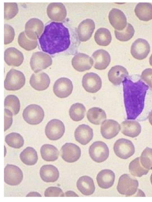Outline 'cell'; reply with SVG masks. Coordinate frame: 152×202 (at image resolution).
Listing matches in <instances>:
<instances>
[{
  "label": "cell",
  "mask_w": 152,
  "mask_h": 202,
  "mask_svg": "<svg viewBox=\"0 0 152 202\" xmlns=\"http://www.w3.org/2000/svg\"><path fill=\"white\" fill-rule=\"evenodd\" d=\"M39 41L42 50L50 55L66 50L70 43L68 29L62 23L56 22L45 26Z\"/></svg>",
  "instance_id": "1"
},
{
  "label": "cell",
  "mask_w": 152,
  "mask_h": 202,
  "mask_svg": "<svg viewBox=\"0 0 152 202\" xmlns=\"http://www.w3.org/2000/svg\"><path fill=\"white\" fill-rule=\"evenodd\" d=\"M127 119L134 120L142 112L148 86L140 80L134 82L126 78L122 82Z\"/></svg>",
  "instance_id": "2"
},
{
  "label": "cell",
  "mask_w": 152,
  "mask_h": 202,
  "mask_svg": "<svg viewBox=\"0 0 152 202\" xmlns=\"http://www.w3.org/2000/svg\"><path fill=\"white\" fill-rule=\"evenodd\" d=\"M25 77L21 71L11 69L7 74L4 81V88L7 90L15 91L21 88L25 83Z\"/></svg>",
  "instance_id": "3"
},
{
  "label": "cell",
  "mask_w": 152,
  "mask_h": 202,
  "mask_svg": "<svg viewBox=\"0 0 152 202\" xmlns=\"http://www.w3.org/2000/svg\"><path fill=\"white\" fill-rule=\"evenodd\" d=\"M138 186V181L127 174L122 175L119 178L117 189L121 194L131 196L137 192Z\"/></svg>",
  "instance_id": "4"
},
{
  "label": "cell",
  "mask_w": 152,
  "mask_h": 202,
  "mask_svg": "<svg viewBox=\"0 0 152 202\" xmlns=\"http://www.w3.org/2000/svg\"><path fill=\"white\" fill-rule=\"evenodd\" d=\"M43 109L36 104L28 106L23 110V117L24 120L28 124L37 125L40 123L44 117Z\"/></svg>",
  "instance_id": "5"
},
{
  "label": "cell",
  "mask_w": 152,
  "mask_h": 202,
  "mask_svg": "<svg viewBox=\"0 0 152 202\" xmlns=\"http://www.w3.org/2000/svg\"><path fill=\"white\" fill-rule=\"evenodd\" d=\"M89 153L93 160L97 163H101L107 159L109 151L108 146L104 142L99 141L94 142L90 145Z\"/></svg>",
  "instance_id": "6"
},
{
  "label": "cell",
  "mask_w": 152,
  "mask_h": 202,
  "mask_svg": "<svg viewBox=\"0 0 152 202\" xmlns=\"http://www.w3.org/2000/svg\"><path fill=\"white\" fill-rule=\"evenodd\" d=\"M113 150L117 156L124 159L131 157L135 151V147L132 142L124 138L116 140L114 144Z\"/></svg>",
  "instance_id": "7"
},
{
  "label": "cell",
  "mask_w": 152,
  "mask_h": 202,
  "mask_svg": "<svg viewBox=\"0 0 152 202\" xmlns=\"http://www.w3.org/2000/svg\"><path fill=\"white\" fill-rule=\"evenodd\" d=\"M65 131L64 125L61 120L53 119L46 125L45 130L47 138L51 140H56L63 136Z\"/></svg>",
  "instance_id": "8"
},
{
  "label": "cell",
  "mask_w": 152,
  "mask_h": 202,
  "mask_svg": "<svg viewBox=\"0 0 152 202\" xmlns=\"http://www.w3.org/2000/svg\"><path fill=\"white\" fill-rule=\"evenodd\" d=\"M52 63L51 57L48 54L41 52L34 53L30 62L31 69L35 73L46 69L50 66Z\"/></svg>",
  "instance_id": "9"
},
{
  "label": "cell",
  "mask_w": 152,
  "mask_h": 202,
  "mask_svg": "<svg viewBox=\"0 0 152 202\" xmlns=\"http://www.w3.org/2000/svg\"><path fill=\"white\" fill-rule=\"evenodd\" d=\"M23 178V173L17 166L7 164L4 168V181L7 184L11 186L19 184Z\"/></svg>",
  "instance_id": "10"
},
{
  "label": "cell",
  "mask_w": 152,
  "mask_h": 202,
  "mask_svg": "<svg viewBox=\"0 0 152 202\" xmlns=\"http://www.w3.org/2000/svg\"><path fill=\"white\" fill-rule=\"evenodd\" d=\"M73 85L72 81L66 77H61L55 82L53 90L54 94L60 98H64L69 96L72 93Z\"/></svg>",
  "instance_id": "11"
},
{
  "label": "cell",
  "mask_w": 152,
  "mask_h": 202,
  "mask_svg": "<svg viewBox=\"0 0 152 202\" xmlns=\"http://www.w3.org/2000/svg\"><path fill=\"white\" fill-rule=\"evenodd\" d=\"M82 85L87 92L95 93L99 90L102 86V81L100 77L93 72L86 73L83 77Z\"/></svg>",
  "instance_id": "12"
},
{
  "label": "cell",
  "mask_w": 152,
  "mask_h": 202,
  "mask_svg": "<svg viewBox=\"0 0 152 202\" xmlns=\"http://www.w3.org/2000/svg\"><path fill=\"white\" fill-rule=\"evenodd\" d=\"M61 156L63 160L69 163H73L78 160L81 155L80 147L75 144L70 143L65 144L61 149Z\"/></svg>",
  "instance_id": "13"
},
{
  "label": "cell",
  "mask_w": 152,
  "mask_h": 202,
  "mask_svg": "<svg viewBox=\"0 0 152 202\" xmlns=\"http://www.w3.org/2000/svg\"><path fill=\"white\" fill-rule=\"evenodd\" d=\"M150 51V46L145 39L138 38L132 43L131 49V54L135 58L142 60L145 58Z\"/></svg>",
  "instance_id": "14"
},
{
  "label": "cell",
  "mask_w": 152,
  "mask_h": 202,
  "mask_svg": "<svg viewBox=\"0 0 152 202\" xmlns=\"http://www.w3.org/2000/svg\"><path fill=\"white\" fill-rule=\"evenodd\" d=\"M121 129V126L117 121L113 119H107L102 123L100 132L103 138L109 139L116 136Z\"/></svg>",
  "instance_id": "15"
},
{
  "label": "cell",
  "mask_w": 152,
  "mask_h": 202,
  "mask_svg": "<svg viewBox=\"0 0 152 202\" xmlns=\"http://www.w3.org/2000/svg\"><path fill=\"white\" fill-rule=\"evenodd\" d=\"M72 65L74 68L79 72H83L90 69L93 64V59L88 55L80 53L72 58Z\"/></svg>",
  "instance_id": "16"
},
{
  "label": "cell",
  "mask_w": 152,
  "mask_h": 202,
  "mask_svg": "<svg viewBox=\"0 0 152 202\" xmlns=\"http://www.w3.org/2000/svg\"><path fill=\"white\" fill-rule=\"evenodd\" d=\"M108 18L110 24L116 30H123L127 26V20L125 15L118 9L113 8L109 12Z\"/></svg>",
  "instance_id": "17"
},
{
  "label": "cell",
  "mask_w": 152,
  "mask_h": 202,
  "mask_svg": "<svg viewBox=\"0 0 152 202\" xmlns=\"http://www.w3.org/2000/svg\"><path fill=\"white\" fill-rule=\"evenodd\" d=\"M95 28V24L92 20L88 18L83 21L78 25L77 29L79 40L83 42L89 40Z\"/></svg>",
  "instance_id": "18"
},
{
  "label": "cell",
  "mask_w": 152,
  "mask_h": 202,
  "mask_svg": "<svg viewBox=\"0 0 152 202\" xmlns=\"http://www.w3.org/2000/svg\"><path fill=\"white\" fill-rule=\"evenodd\" d=\"M29 83L34 89L42 91L46 89L49 87L50 80L49 76L45 73L39 72L32 74Z\"/></svg>",
  "instance_id": "19"
},
{
  "label": "cell",
  "mask_w": 152,
  "mask_h": 202,
  "mask_svg": "<svg viewBox=\"0 0 152 202\" xmlns=\"http://www.w3.org/2000/svg\"><path fill=\"white\" fill-rule=\"evenodd\" d=\"M93 129L84 124L79 125L76 129L74 136L76 140L83 145L88 144L93 137Z\"/></svg>",
  "instance_id": "20"
},
{
  "label": "cell",
  "mask_w": 152,
  "mask_h": 202,
  "mask_svg": "<svg viewBox=\"0 0 152 202\" xmlns=\"http://www.w3.org/2000/svg\"><path fill=\"white\" fill-rule=\"evenodd\" d=\"M128 72L123 66L116 65L109 70L108 76L109 80L114 85H120L128 76Z\"/></svg>",
  "instance_id": "21"
},
{
  "label": "cell",
  "mask_w": 152,
  "mask_h": 202,
  "mask_svg": "<svg viewBox=\"0 0 152 202\" xmlns=\"http://www.w3.org/2000/svg\"><path fill=\"white\" fill-rule=\"evenodd\" d=\"M92 57L94 59V67L98 70L105 69L110 62L109 54L103 49H99L95 51L93 54Z\"/></svg>",
  "instance_id": "22"
},
{
  "label": "cell",
  "mask_w": 152,
  "mask_h": 202,
  "mask_svg": "<svg viewBox=\"0 0 152 202\" xmlns=\"http://www.w3.org/2000/svg\"><path fill=\"white\" fill-rule=\"evenodd\" d=\"M115 175L112 170L105 169L100 171L97 174L96 179L98 185L103 189L112 187L115 181Z\"/></svg>",
  "instance_id": "23"
},
{
  "label": "cell",
  "mask_w": 152,
  "mask_h": 202,
  "mask_svg": "<svg viewBox=\"0 0 152 202\" xmlns=\"http://www.w3.org/2000/svg\"><path fill=\"white\" fill-rule=\"evenodd\" d=\"M121 131L124 135L132 138L137 136L140 133L141 128L140 123L134 120H126L121 124Z\"/></svg>",
  "instance_id": "24"
},
{
  "label": "cell",
  "mask_w": 152,
  "mask_h": 202,
  "mask_svg": "<svg viewBox=\"0 0 152 202\" xmlns=\"http://www.w3.org/2000/svg\"><path fill=\"white\" fill-rule=\"evenodd\" d=\"M4 59L8 65L18 66L22 63L24 57L21 52L15 48L10 47L4 52Z\"/></svg>",
  "instance_id": "25"
},
{
  "label": "cell",
  "mask_w": 152,
  "mask_h": 202,
  "mask_svg": "<svg viewBox=\"0 0 152 202\" xmlns=\"http://www.w3.org/2000/svg\"><path fill=\"white\" fill-rule=\"evenodd\" d=\"M76 185L78 190L83 195L88 196L92 195L95 190V186L93 179L85 175L78 179Z\"/></svg>",
  "instance_id": "26"
},
{
  "label": "cell",
  "mask_w": 152,
  "mask_h": 202,
  "mask_svg": "<svg viewBox=\"0 0 152 202\" xmlns=\"http://www.w3.org/2000/svg\"><path fill=\"white\" fill-rule=\"evenodd\" d=\"M42 180L46 182H54L58 179L59 176L57 168L52 165H45L42 166L39 172Z\"/></svg>",
  "instance_id": "27"
},
{
  "label": "cell",
  "mask_w": 152,
  "mask_h": 202,
  "mask_svg": "<svg viewBox=\"0 0 152 202\" xmlns=\"http://www.w3.org/2000/svg\"><path fill=\"white\" fill-rule=\"evenodd\" d=\"M134 12L140 20L148 21L152 19V4L149 3H139L136 6Z\"/></svg>",
  "instance_id": "28"
},
{
  "label": "cell",
  "mask_w": 152,
  "mask_h": 202,
  "mask_svg": "<svg viewBox=\"0 0 152 202\" xmlns=\"http://www.w3.org/2000/svg\"><path fill=\"white\" fill-rule=\"evenodd\" d=\"M87 117L91 123L99 125L106 119L107 115L105 111L99 107H93L88 110Z\"/></svg>",
  "instance_id": "29"
},
{
  "label": "cell",
  "mask_w": 152,
  "mask_h": 202,
  "mask_svg": "<svg viewBox=\"0 0 152 202\" xmlns=\"http://www.w3.org/2000/svg\"><path fill=\"white\" fill-rule=\"evenodd\" d=\"M40 153L42 159L47 161H53L58 157L59 152L55 146L48 144L43 145L40 149Z\"/></svg>",
  "instance_id": "30"
},
{
  "label": "cell",
  "mask_w": 152,
  "mask_h": 202,
  "mask_svg": "<svg viewBox=\"0 0 152 202\" xmlns=\"http://www.w3.org/2000/svg\"><path fill=\"white\" fill-rule=\"evenodd\" d=\"M20 158L24 164L28 166L35 165L38 160L37 151L30 147H26L20 153Z\"/></svg>",
  "instance_id": "31"
},
{
  "label": "cell",
  "mask_w": 152,
  "mask_h": 202,
  "mask_svg": "<svg viewBox=\"0 0 152 202\" xmlns=\"http://www.w3.org/2000/svg\"><path fill=\"white\" fill-rule=\"evenodd\" d=\"M94 39L98 45L103 46H107L110 43L111 41L110 32L106 28H100L95 33Z\"/></svg>",
  "instance_id": "32"
},
{
  "label": "cell",
  "mask_w": 152,
  "mask_h": 202,
  "mask_svg": "<svg viewBox=\"0 0 152 202\" xmlns=\"http://www.w3.org/2000/svg\"><path fill=\"white\" fill-rule=\"evenodd\" d=\"M86 109L82 104L77 103L73 104L69 110L70 118L74 121H79L84 117Z\"/></svg>",
  "instance_id": "33"
},
{
  "label": "cell",
  "mask_w": 152,
  "mask_h": 202,
  "mask_svg": "<svg viewBox=\"0 0 152 202\" xmlns=\"http://www.w3.org/2000/svg\"><path fill=\"white\" fill-rule=\"evenodd\" d=\"M4 107L5 109L10 111L13 115H16L20 111V104L19 99L14 95L7 96L4 99Z\"/></svg>",
  "instance_id": "34"
},
{
  "label": "cell",
  "mask_w": 152,
  "mask_h": 202,
  "mask_svg": "<svg viewBox=\"0 0 152 202\" xmlns=\"http://www.w3.org/2000/svg\"><path fill=\"white\" fill-rule=\"evenodd\" d=\"M5 141L8 145L15 149L20 148L24 144L23 137L19 133L15 132H12L7 135Z\"/></svg>",
  "instance_id": "35"
},
{
  "label": "cell",
  "mask_w": 152,
  "mask_h": 202,
  "mask_svg": "<svg viewBox=\"0 0 152 202\" xmlns=\"http://www.w3.org/2000/svg\"><path fill=\"white\" fill-rule=\"evenodd\" d=\"M129 170L132 175L139 177L146 174L149 170L141 166L140 162L139 157L135 158L130 163Z\"/></svg>",
  "instance_id": "36"
},
{
  "label": "cell",
  "mask_w": 152,
  "mask_h": 202,
  "mask_svg": "<svg viewBox=\"0 0 152 202\" xmlns=\"http://www.w3.org/2000/svg\"><path fill=\"white\" fill-rule=\"evenodd\" d=\"M135 31L133 26L129 23H128L126 27L123 30L114 31L116 38L122 42L128 41L134 36Z\"/></svg>",
  "instance_id": "37"
},
{
  "label": "cell",
  "mask_w": 152,
  "mask_h": 202,
  "mask_svg": "<svg viewBox=\"0 0 152 202\" xmlns=\"http://www.w3.org/2000/svg\"><path fill=\"white\" fill-rule=\"evenodd\" d=\"M142 166L148 170L152 169V149L147 147L142 152L140 157Z\"/></svg>",
  "instance_id": "38"
},
{
  "label": "cell",
  "mask_w": 152,
  "mask_h": 202,
  "mask_svg": "<svg viewBox=\"0 0 152 202\" xmlns=\"http://www.w3.org/2000/svg\"><path fill=\"white\" fill-rule=\"evenodd\" d=\"M44 195L46 197L65 196L61 189L56 187H50L47 188L45 191Z\"/></svg>",
  "instance_id": "39"
},
{
  "label": "cell",
  "mask_w": 152,
  "mask_h": 202,
  "mask_svg": "<svg viewBox=\"0 0 152 202\" xmlns=\"http://www.w3.org/2000/svg\"><path fill=\"white\" fill-rule=\"evenodd\" d=\"M12 112L10 110L4 109V131L8 130L11 126L12 123Z\"/></svg>",
  "instance_id": "40"
},
{
  "label": "cell",
  "mask_w": 152,
  "mask_h": 202,
  "mask_svg": "<svg viewBox=\"0 0 152 202\" xmlns=\"http://www.w3.org/2000/svg\"><path fill=\"white\" fill-rule=\"evenodd\" d=\"M141 78L152 88V69L148 68L144 70L142 73Z\"/></svg>",
  "instance_id": "41"
},
{
  "label": "cell",
  "mask_w": 152,
  "mask_h": 202,
  "mask_svg": "<svg viewBox=\"0 0 152 202\" xmlns=\"http://www.w3.org/2000/svg\"><path fill=\"white\" fill-rule=\"evenodd\" d=\"M66 197H79V196L74 192L72 191H68L65 193Z\"/></svg>",
  "instance_id": "42"
},
{
  "label": "cell",
  "mask_w": 152,
  "mask_h": 202,
  "mask_svg": "<svg viewBox=\"0 0 152 202\" xmlns=\"http://www.w3.org/2000/svg\"><path fill=\"white\" fill-rule=\"evenodd\" d=\"M26 197H42L41 195L38 193L35 192H30L28 194Z\"/></svg>",
  "instance_id": "43"
},
{
  "label": "cell",
  "mask_w": 152,
  "mask_h": 202,
  "mask_svg": "<svg viewBox=\"0 0 152 202\" xmlns=\"http://www.w3.org/2000/svg\"><path fill=\"white\" fill-rule=\"evenodd\" d=\"M148 118L149 122L152 125V111L149 113L148 116Z\"/></svg>",
  "instance_id": "44"
},
{
  "label": "cell",
  "mask_w": 152,
  "mask_h": 202,
  "mask_svg": "<svg viewBox=\"0 0 152 202\" xmlns=\"http://www.w3.org/2000/svg\"><path fill=\"white\" fill-rule=\"evenodd\" d=\"M149 62L150 65L152 66V54L150 57Z\"/></svg>",
  "instance_id": "45"
},
{
  "label": "cell",
  "mask_w": 152,
  "mask_h": 202,
  "mask_svg": "<svg viewBox=\"0 0 152 202\" xmlns=\"http://www.w3.org/2000/svg\"><path fill=\"white\" fill-rule=\"evenodd\" d=\"M150 180H151V184H152V174H151V177H150Z\"/></svg>",
  "instance_id": "46"
},
{
  "label": "cell",
  "mask_w": 152,
  "mask_h": 202,
  "mask_svg": "<svg viewBox=\"0 0 152 202\" xmlns=\"http://www.w3.org/2000/svg\"></svg>",
  "instance_id": "47"
}]
</instances>
